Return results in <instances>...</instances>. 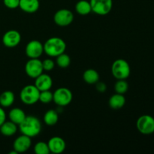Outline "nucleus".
I'll return each instance as SVG.
<instances>
[{"label":"nucleus","instance_id":"10","mask_svg":"<svg viewBox=\"0 0 154 154\" xmlns=\"http://www.w3.org/2000/svg\"><path fill=\"white\" fill-rule=\"evenodd\" d=\"M25 52L29 58H39L44 53V45L38 40L30 41L26 46Z\"/></svg>","mask_w":154,"mask_h":154},{"label":"nucleus","instance_id":"8","mask_svg":"<svg viewBox=\"0 0 154 154\" xmlns=\"http://www.w3.org/2000/svg\"><path fill=\"white\" fill-rule=\"evenodd\" d=\"M43 66L42 61L38 58L30 59L25 66V72L29 78L35 79L37 77L43 73Z\"/></svg>","mask_w":154,"mask_h":154},{"label":"nucleus","instance_id":"14","mask_svg":"<svg viewBox=\"0 0 154 154\" xmlns=\"http://www.w3.org/2000/svg\"><path fill=\"white\" fill-rule=\"evenodd\" d=\"M35 86L39 90V91L51 90L53 86V80L48 74H43L35 78Z\"/></svg>","mask_w":154,"mask_h":154},{"label":"nucleus","instance_id":"12","mask_svg":"<svg viewBox=\"0 0 154 154\" xmlns=\"http://www.w3.org/2000/svg\"><path fill=\"white\" fill-rule=\"evenodd\" d=\"M32 145L31 138L27 135H22L14 140L13 144L14 150L18 153H24L30 148Z\"/></svg>","mask_w":154,"mask_h":154},{"label":"nucleus","instance_id":"1","mask_svg":"<svg viewBox=\"0 0 154 154\" xmlns=\"http://www.w3.org/2000/svg\"><path fill=\"white\" fill-rule=\"evenodd\" d=\"M20 131L23 135L33 138L38 135L42 130V124L38 119L34 116H26L25 120L19 125Z\"/></svg>","mask_w":154,"mask_h":154},{"label":"nucleus","instance_id":"13","mask_svg":"<svg viewBox=\"0 0 154 154\" xmlns=\"http://www.w3.org/2000/svg\"><path fill=\"white\" fill-rule=\"evenodd\" d=\"M50 151L53 153L60 154L66 150V141L59 136H54L49 140L48 143Z\"/></svg>","mask_w":154,"mask_h":154},{"label":"nucleus","instance_id":"11","mask_svg":"<svg viewBox=\"0 0 154 154\" xmlns=\"http://www.w3.org/2000/svg\"><path fill=\"white\" fill-rule=\"evenodd\" d=\"M21 41V35L17 30H9L2 37V43L6 48H13L17 46Z\"/></svg>","mask_w":154,"mask_h":154},{"label":"nucleus","instance_id":"24","mask_svg":"<svg viewBox=\"0 0 154 154\" xmlns=\"http://www.w3.org/2000/svg\"><path fill=\"white\" fill-rule=\"evenodd\" d=\"M114 89L117 93L119 94H125L129 89V84L126 82V80H118L116 82Z\"/></svg>","mask_w":154,"mask_h":154},{"label":"nucleus","instance_id":"9","mask_svg":"<svg viewBox=\"0 0 154 154\" xmlns=\"http://www.w3.org/2000/svg\"><path fill=\"white\" fill-rule=\"evenodd\" d=\"M54 20L57 25L60 26H66L73 22L74 14L69 9H60L55 13Z\"/></svg>","mask_w":154,"mask_h":154},{"label":"nucleus","instance_id":"2","mask_svg":"<svg viewBox=\"0 0 154 154\" xmlns=\"http://www.w3.org/2000/svg\"><path fill=\"white\" fill-rule=\"evenodd\" d=\"M66 49V44L63 39L59 37H53L48 39L44 45V52L49 57H57Z\"/></svg>","mask_w":154,"mask_h":154},{"label":"nucleus","instance_id":"16","mask_svg":"<svg viewBox=\"0 0 154 154\" xmlns=\"http://www.w3.org/2000/svg\"><path fill=\"white\" fill-rule=\"evenodd\" d=\"M26 115L25 112L22 109L19 108H14L10 111L8 114V117L10 121L13 122L17 125H20L24 120H25Z\"/></svg>","mask_w":154,"mask_h":154},{"label":"nucleus","instance_id":"30","mask_svg":"<svg viewBox=\"0 0 154 154\" xmlns=\"http://www.w3.org/2000/svg\"><path fill=\"white\" fill-rule=\"evenodd\" d=\"M6 120V114L5 112L2 107H0V126L5 122Z\"/></svg>","mask_w":154,"mask_h":154},{"label":"nucleus","instance_id":"25","mask_svg":"<svg viewBox=\"0 0 154 154\" xmlns=\"http://www.w3.org/2000/svg\"><path fill=\"white\" fill-rule=\"evenodd\" d=\"M34 152L36 154H49L51 153L48 144L44 141L36 143L34 147Z\"/></svg>","mask_w":154,"mask_h":154},{"label":"nucleus","instance_id":"26","mask_svg":"<svg viewBox=\"0 0 154 154\" xmlns=\"http://www.w3.org/2000/svg\"><path fill=\"white\" fill-rule=\"evenodd\" d=\"M54 93L49 90L41 91L39 95V101L44 104H48L53 101Z\"/></svg>","mask_w":154,"mask_h":154},{"label":"nucleus","instance_id":"23","mask_svg":"<svg viewBox=\"0 0 154 154\" xmlns=\"http://www.w3.org/2000/svg\"><path fill=\"white\" fill-rule=\"evenodd\" d=\"M71 63V58L68 54L63 53L57 57V64L60 68H67Z\"/></svg>","mask_w":154,"mask_h":154},{"label":"nucleus","instance_id":"6","mask_svg":"<svg viewBox=\"0 0 154 154\" xmlns=\"http://www.w3.org/2000/svg\"><path fill=\"white\" fill-rule=\"evenodd\" d=\"M92 11L98 15H106L113 8V0H90Z\"/></svg>","mask_w":154,"mask_h":154},{"label":"nucleus","instance_id":"21","mask_svg":"<svg viewBox=\"0 0 154 154\" xmlns=\"http://www.w3.org/2000/svg\"><path fill=\"white\" fill-rule=\"evenodd\" d=\"M75 11L80 15H87L92 12L91 5L90 2L87 0H81L75 5Z\"/></svg>","mask_w":154,"mask_h":154},{"label":"nucleus","instance_id":"17","mask_svg":"<svg viewBox=\"0 0 154 154\" xmlns=\"http://www.w3.org/2000/svg\"><path fill=\"white\" fill-rule=\"evenodd\" d=\"M126 104V98L123 94L113 95L109 99V106L113 109H120Z\"/></svg>","mask_w":154,"mask_h":154},{"label":"nucleus","instance_id":"28","mask_svg":"<svg viewBox=\"0 0 154 154\" xmlns=\"http://www.w3.org/2000/svg\"><path fill=\"white\" fill-rule=\"evenodd\" d=\"M3 3L8 8L15 9L19 7L20 0H3Z\"/></svg>","mask_w":154,"mask_h":154},{"label":"nucleus","instance_id":"3","mask_svg":"<svg viewBox=\"0 0 154 154\" xmlns=\"http://www.w3.org/2000/svg\"><path fill=\"white\" fill-rule=\"evenodd\" d=\"M111 72L113 76L117 80H126L130 75V66L123 59H118L113 63Z\"/></svg>","mask_w":154,"mask_h":154},{"label":"nucleus","instance_id":"19","mask_svg":"<svg viewBox=\"0 0 154 154\" xmlns=\"http://www.w3.org/2000/svg\"><path fill=\"white\" fill-rule=\"evenodd\" d=\"M17 130V124L14 123L11 121H5L1 126H0V132L4 136L10 137L14 135Z\"/></svg>","mask_w":154,"mask_h":154},{"label":"nucleus","instance_id":"7","mask_svg":"<svg viewBox=\"0 0 154 154\" xmlns=\"http://www.w3.org/2000/svg\"><path fill=\"white\" fill-rule=\"evenodd\" d=\"M138 130L144 135H150L154 132V118L150 115L141 116L136 123Z\"/></svg>","mask_w":154,"mask_h":154},{"label":"nucleus","instance_id":"22","mask_svg":"<svg viewBox=\"0 0 154 154\" xmlns=\"http://www.w3.org/2000/svg\"><path fill=\"white\" fill-rule=\"evenodd\" d=\"M58 120V113L54 110H49L45 113V116H44V122L48 126H54V125L57 124Z\"/></svg>","mask_w":154,"mask_h":154},{"label":"nucleus","instance_id":"5","mask_svg":"<svg viewBox=\"0 0 154 154\" xmlns=\"http://www.w3.org/2000/svg\"><path fill=\"white\" fill-rule=\"evenodd\" d=\"M73 98L72 91L66 87H60L54 93L53 101L59 106H67L71 103Z\"/></svg>","mask_w":154,"mask_h":154},{"label":"nucleus","instance_id":"31","mask_svg":"<svg viewBox=\"0 0 154 154\" xmlns=\"http://www.w3.org/2000/svg\"><path fill=\"white\" fill-rule=\"evenodd\" d=\"M17 153H18L17 152L16 150H14L13 151H11L10 153H9V154H17Z\"/></svg>","mask_w":154,"mask_h":154},{"label":"nucleus","instance_id":"4","mask_svg":"<svg viewBox=\"0 0 154 154\" xmlns=\"http://www.w3.org/2000/svg\"><path fill=\"white\" fill-rule=\"evenodd\" d=\"M40 91L35 85H27L21 90L20 98L25 105H34L39 101Z\"/></svg>","mask_w":154,"mask_h":154},{"label":"nucleus","instance_id":"20","mask_svg":"<svg viewBox=\"0 0 154 154\" xmlns=\"http://www.w3.org/2000/svg\"><path fill=\"white\" fill-rule=\"evenodd\" d=\"M84 81L88 84H96L99 81V75L95 69H87L83 74Z\"/></svg>","mask_w":154,"mask_h":154},{"label":"nucleus","instance_id":"18","mask_svg":"<svg viewBox=\"0 0 154 154\" xmlns=\"http://www.w3.org/2000/svg\"><path fill=\"white\" fill-rule=\"evenodd\" d=\"M14 99L15 96L13 92L9 90L3 92L0 95V105L2 108H9L13 105Z\"/></svg>","mask_w":154,"mask_h":154},{"label":"nucleus","instance_id":"27","mask_svg":"<svg viewBox=\"0 0 154 154\" xmlns=\"http://www.w3.org/2000/svg\"><path fill=\"white\" fill-rule=\"evenodd\" d=\"M42 66H43L44 71L50 72V71L54 69V66H55V63L51 59H47V60L42 61Z\"/></svg>","mask_w":154,"mask_h":154},{"label":"nucleus","instance_id":"15","mask_svg":"<svg viewBox=\"0 0 154 154\" xmlns=\"http://www.w3.org/2000/svg\"><path fill=\"white\" fill-rule=\"evenodd\" d=\"M39 6V0H20L19 8L26 13H35L38 10Z\"/></svg>","mask_w":154,"mask_h":154},{"label":"nucleus","instance_id":"29","mask_svg":"<svg viewBox=\"0 0 154 154\" xmlns=\"http://www.w3.org/2000/svg\"><path fill=\"white\" fill-rule=\"evenodd\" d=\"M96 90L99 92H100V93H104V92H105V90H107V86L104 82L98 81L96 84Z\"/></svg>","mask_w":154,"mask_h":154}]
</instances>
